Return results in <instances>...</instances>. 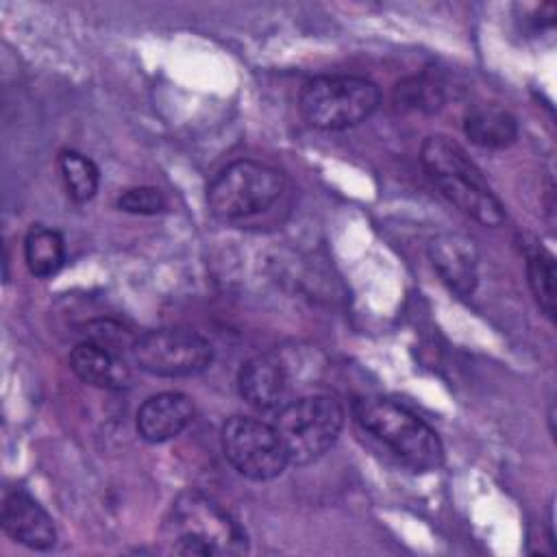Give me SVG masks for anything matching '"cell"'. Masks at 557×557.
<instances>
[{
    "instance_id": "1",
    "label": "cell",
    "mask_w": 557,
    "mask_h": 557,
    "mask_svg": "<svg viewBox=\"0 0 557 557\" xmlns=\"http://www.w3.org/2000/svg\"><path fill=\"white\" fill-rule=\"evenodd\" d=\"M159 535L168 553L183 557H226L248 550V535L239 522L196 490L181 492L172 500Z\"/></svg>"
},
{
    "instance_id": "2",
    "label": "cell",
    "mask_w": 557,
    "mask_h": 557,
    "mask_svg": "<svg viewBox=\"0 0 557 557\" xmlns=\"http://www.w3.org/2000/svg\"><path fill=\"white\" fill-rule=\"evenodd\" d=\"M420 161L440 191L463 213L485 226L505 222L500 200L459 144L444 135H431L422 141Z\"/></svg>"
},
{
    "instance_id": "3",
    "label": "cell",
    "mask_w": 557,
    "mask_h": 557,
    "mask_svg": "<svg viewBox=\"0 0 557 557\" xmlns=\"http://www.w3.org/2000/svg\"><path fill=\"white\" fill-rule=\"evenodd\" d=\"M355 420L416 472H431L444 463V446L437 433L396 400L361 398L355 405Z\"/></svg>"
},
{
    "instance_id": "4",
    "label": "cell",
    "mask_w": 557,
    "mask_h": 557,
    "mask_svg": "<svg viewBox=\"0 0 557 557\" xmlns=\"http://www.w3.org/2000/svg\"><path fill=\"white\" fill-rule=\"evenodd\" d=\"M276 435L287 461L309 466L331 450L344 426V409L337 398L326 394L302 396L285 403L274 418Z\"/></svg>"
},
{
    "instance_id": "5",
    "label": "cell",
    "mask_w": 557,
    "mask_h": 557,
    "mask_svg": "<svg viewBox=\"0 0 557 557\" xmlns=\"http://www.w3.org/2000/svg\"><path fill=\"white\" fill-rule=\"evenodd\" d=\"M379 87L361 76L324 74L300 89L302 117L320 131H344L366 122L379 107Z\"/></svg>"
},
{
    "instance_id": "6",
    "label": "cell",
    "mask_w": 557,
    "mask_h": 557,
    "mask_svg": "<svg viewBox=\"0 0 557 557\" xmlns=\"http://www.w3.org/2000/svg\"><path fill=\"white\" fill-rule=\"evenodd\" d=\"M283 174L261 161L242 159L220 170L207 187V202L220 220H242L270 209L283 194Z\"/></svg>"
},
{
    "instance_id": "7",
    "label": "cell",
    "mask_w": 557,
    "mask_h": 557,
    "mask_svg": "<svg viewBox=\"0 0 557 557\" xmlns=\"http://www.w3.org/2000/svg\"><path fill=\"white\" fill-rule=\"evenodd\" d=\"M220 440L226 461L246 479L270 481L289 463L276 429L257 418H228L222 426Z\"/></svg>"
},
{
    "instance_id": "8",
    "label": "cell",
    "mask_w": 557,
    "mask_h": 557,
    "mask_svg": "<svg viewBox=\"0 0 557 557\" xmlns=\"http://www.w3.org/2000/svg\"><path fill=\"white\" fill-rule=\"evenodd\" d=\"M135 363L154 376H194L213 361L211 344L189 329H157L137 335Z\"/></svg>"
},
{
    "instance_id": "9",
    "label": "cell",
    "mask_w": 557,
    "mask_h": 557,
    "mask_svg": "<svg viewBox=\"0 0 557 557\" xmlns=\"http://www.w3.org/2000/svg\"><path fill=\"white\" fill-rule=\"evenodd\" d=\"M429 259L442 283L457 296H472L479 283L476 244L461 233H442L429 242Z\"/></svg>"
},
{
    "instance_id": "10",
    "label": "cell",
    "mask_w": 557,
    "mask_h": 557,
    "mask_svg": "<svg viewBox=\"0 0 557 557\" xmlns=\"http://www.w3.org/2000/svg\"><path fill=\"white\" fill-rule=\"evenodd\" d=\"M287 370L272 352H261L246 359L237 372L239 396L259 411L281 409L287 398Z\"/></svg>"
},
{
    "instance_id": "11",
    "label": "cell",
    "mask_w": 557,
    "mask_h": 557,
    "mask_svg": "<svg viewBox=\"0 0 557 557\" xmlns=\"http://www.w3.org/2000/svg\"><path fill=\"white\" fill-rule=\"evenodd\" d=\"M194 420V403L181 392H161L144 400L137 409V433L150 444H161L181 435Z\"/></svg>"
},
{
    "instance_id": "12",
    "label": "cell",
    "mask_w": 557,
    "mask_h": 557,
    "mask_svg": "<svg viewBox=\"0 0 557 557\" xmlns=\"http://www.w3.org/2000/svg\"><path fill=\"white\" fill-rule=\"evenodd\" d=\"M2 529L9 537L33 550H50L57 544L52 518L26 492H11L4 498Z\"/></svg>"
},
{
    "instance_id": "13",
    "label": "cell",
    "mask_w": 557,
    "mask_h": 557,
    "mask_svg": "<svg viewBox=\"0 0 557 557\" xmlns=\"http://www.w3.org/2000/svg\"><path fill=\"white\" fill-rule=\"evenodd\" d=\"M70 368L83 383L100 389H124L133 381L131 368L122 355H115L85 339L72 348Z\"/></svg>"
},
{
    "instance_id": "14",
    "label": "cell",
    "mask_w": 557,
    "mask_h": 557,
    "mask_svg": "<svg viewBox=\"0 0 557 557\" xmlns=\"http://www.w3.org/2000/svg\"><path fill=\"white\" fill-rule=\"evenodd\" d=\"M463 133L472 144H476L481 148L500 150L516 141L518 122L507 109H503L498 104L483 102V104H474L466 111Z\"/></svg>"
},
{
    "instance_id": "15",
    "label": "cell",
    "mask_w": 557,
    "mask_h": 557,
    "mask_svg": "<svg viewBox=\"0 0 557 557\" xmlns=\"http://www.w3.org/2000/svg\"><path fill=\"white\" fill-rule=\"evenodd\" d=\"M24 261L39 278L54 276L65 263V242L54 228L33 226L24 239Z\"/></svg>"
},
{
    "instance_id": "16",
    "label": "cell",
    "mask_w": 557,
    "mask_h": 557,
    "mask_svg": "<svg viewBox=\"0 0 557 557\" xmlns=\"http://www.w3.org/2000/svg\"><path fill=\"white\" fill-rule=\"evenodd\" d=\"M59 170L74 202L83 205L96 196L100 185V170L89 157L65 148L59 152Z\"/></svg>"
},
{
    "instance_id": "17",
    "label": "cell",
    "mask_w": 557,
    "mask_h": 557,
    "mask_svg": "<svg viewBox=\"0 0 557 557\" xmlns=\"http://www.w3.org/2000/svg\"><path fill=\"white\" fill-rule=\"evenodd\" d=\"M394 104L400 111L435 113L444 104V89L429 76H409L394 87Z\"/></svg>"
},
{
    "instance_id": "18",
    "label": "cell",
    "mask_w": 557,
    "mask_h": 557,
    "mask_svg": "<svg viewBox=\"0 0 557 557\" xmlns=\"http://www.w3.org/2000/svg\"><path fill=\"white\" fill-rule=\"evenodd\" d=\"M529 287L540 309L553 320L555 318V261L546 248H533L527 255Z\"/></svg>"
},
{
    "instance_id": "19",
    "label": "cell",
    "mask_w": 557,
    "mask_h": 557,
    "mask_svg": "<svg viewBox=\"0 0 557 557\" xmlns=\"http://www.w3.org/2000/svg\"><path fill=\"white\" fill-rule=\"evenodd\" d=\"M135 339L137 337L126 326H122L117 320L98 318V320H89L85 324V342H91V344L107 348L115 355H122L124 350H133Z\"/></svg>"
},
{
    "instance_id": "20",
    "label": "cell",
    "mask_w": 557,
    "mask_h": 557,
    "mask_svg": "<svg viewBox=\"0 0 557 557\" xmlns=\"http://www.w3.org/2000/svg\"><path fill=\"white\" fill-rule=\"evenodd\" d=\"M165 196L161 189L141 185V187H128L117 196V209L135 215H154L165 209Z\"/></svg>"
}]
</instances>
